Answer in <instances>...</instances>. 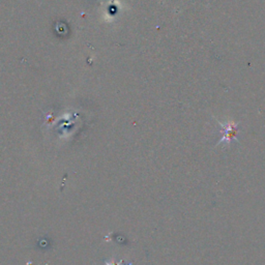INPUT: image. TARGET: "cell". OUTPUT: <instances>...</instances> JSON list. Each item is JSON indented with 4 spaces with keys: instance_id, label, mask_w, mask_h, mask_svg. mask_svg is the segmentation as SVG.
Instances as JSON below:
<instances>
[{
    "instance_id": "cell-1",
    "label": "cell",
    "mask_w": 265,
    "mask_h": 265,
    "mask_svg": "<svg viewBox=\"0 0 265 265\" xmlns=\"http://www.w3.org/2000/svg\"><path fill=\"white\" fill-rule=\"evenodd\" d=\"M219 125L222 126L224 134L223 137L218 140V144L219 143H225V144H229L232 140H236L237 136V125L235 124H222L219 123Z\"/></svg>"
},
{
    "instance_id": "cell-2",
    "label": "cell",
    "mask_w": 265,
    "mask_h": 265,
    "mask_svg": "<svg viewBox=\"0 0 265 265\" xmlns=\"http://www.w3.org/2000/svg\"><path fill=\"white\" fill-rule=\"evenodd\" d=\"M107 265H131V264L130 263H125L124 261H119V262L111 261V262H108Z\"/></svg>"
}]
</instances>
